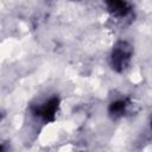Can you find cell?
Returning <instances> with one entry per match:
<instances>
[{
    "label": "cell",
    "mask_w": 152,
    "mask_h": 152,
    "mask_svg": "<svg viewBox=\"0 0 152 152\" xmlns=\"http://www.w3.org/2000/svg\"><path fill=\"white\" fill-rule=\"evenodd\" d=\"M132 55H133V48L128 42L126 40L116 42L110 53L112 68L118 72H122L128 66Z\"/></svg>",
    "instance_id": "1"
},
{
    "label": "cell",
    "mask_w": 152,
    "mask_h": 152,
    "mask_svg": "<svg viewBox=\"0 0 152 152\" xmlns=\"http://www.w3.org/2000/svg\"><path fill=\"white\" fill-rule=\"evenodd\" d=\"M58 107H59V99L57 96H51L44 100L43 102L38 103L37 106H34L32 108V112L37 118L44 121H51L55 119Z\"/></svg>",
    "instance_id": "2"
},
{
    "label": "cell",
    "mask_w": 152,
    "mask_h": 152,
    "mask_svg": "<svg viewBox=\"0 0 152 152\" xmlns=\"http://www.w3.org/2000/svg\"><path fill=\"white\" fill-rule=\"evenodd\" d=\"M106 6L109 13L116 18L127 17L132 8L127 0H106Z\"/></svg>",
    "instance_id": "3"
},
{
    "label": "cell",
    "mask_w": 152,
    "mask_h": 152,
    "mask_svg": "<svg viewBox=\"0 0 152 152\" xmlns=\"http://www.w3.org/2000/svg\"><path fill=\"white\" fill-rule=\"evenodd\" d=\"M127 107H128V101L126 99H116L109 104L108 110H109V114L114 119H116V118H121L122 115H125Z\"/></svg>",
    "instance_id": "4"
},
{
    "label": "cell",
    "mask_w": 152,
    "mask_h": 152,
    "mask_svg": "<svg viewBox=\"0 0 152 152\" xmlns=\"http://www.w3.org/2000/svg\"><path fill=\"white\" fill-rule=\"evenodd\" d=\"M0 120H1V114H0Z\"/></svg>",
    "instance_id": "5"
}]
</instances>
